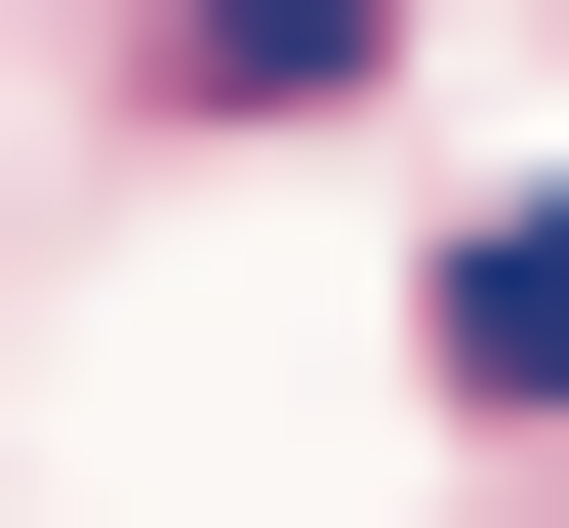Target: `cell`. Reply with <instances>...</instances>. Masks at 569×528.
<instances>
[{
  "mask_svg": "<svg viewBox=\"0 0 569 528\" xmlns=\"http://www.w3.org/2000/svg\"><path fill=\"white\" fill-rule=\"evenodd\" d=\"M448 407H569V203H488V245H448Z\"/></svg>",
  "mask_w": 569,
  "mask_h": 528,
  "instance_id": "6da1fadb",
  "label": "cell"
},
{
  "mask_svg": "<svg viewBox=\"0 0 569 528\" xmlns=\"http://www.w3.org/2000/svg\"><path fill=\"white\" fill-rule=\"evenodd\" d=\"M367 41H407V0H163V82H203V122H284V82H367Z\"/></svg>",
  "mask_w": 569,
  "mask_h": 528,
  "instance_id": "7a4b0ae2",
  "label": "cell"
}]
</instances>
